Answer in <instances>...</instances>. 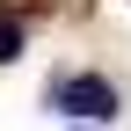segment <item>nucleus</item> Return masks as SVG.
Wrapping results in <instances>:
<instances>
[{"label": "nucleus", "instance_id": "1", "mask_svg": "<svg viewBox=\"0 0 131 131\" xmlns=\"http://www.w3.org/2000/svg\"><path fill=\"white\" fill-rule=\"evenodd\" d=\"M51 102L66 109V117H88V124L117 117V88H109L102 73H73V80H58V88H51Z\"/></svg>", "mask_w": 131, "mask_h": 131}, {"label": "nucleus", "instance_id": "2", "mask_svg": "<svg viewBox=\"0 0 131 131\" xmlns=\"http://www.w3.org/2000/svg\"><path fill=\"white\" fill-rule=\"evenodd\" d=\"M22 58V22H0V66Z\"/></svg>", "mask_w": 131, "mask_h": 131}]
</instances>
